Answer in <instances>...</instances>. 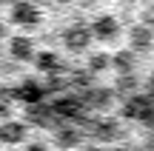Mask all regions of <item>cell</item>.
I'll use <instances>...</instances> for the list:
<instances>
[{"label":"cell","mask_w":154,"mask_h":151,"mask_svg":"<svg viewBox=\"0 0 154 151\" xmlns=\"http://www.w3.org/2000/svg\"><path fill=\"white\" fill-rule=\"evenodd\" d=\"M11 23H17V26H23V29L40 26V9L32 0H17V3L11 6Z\"/></svg>","instance_id":"obj_1"},{"label":"cell","mask_w":154,"mask_h":151,"mask_svg":"<svg viewBox=\"0 0 154 151\" xmlns=\"http://www.w3.org/2000/svg\"><path fill=\"white\" fill-rule=\"evenodd\" d=\"M63 43H66V49H72V51H83L88 43H91V32H88V26H83V23L69 26L66 32H63Z\"/></svg>","instance_id":"obj_2"},{"label":"cell","mask_w":154,"mask_h":151,"mask_svg":"<svg viewBox=\"0 0 154 151\" xmlns=\"http://www.w3.org/2000/svg\"><path fill=\"white\" fill-rule=\"evenodd\" d=\"M88 32H91V37L109 43V40H114L117 34H120V23H117L111 14H103V17H97V20L91 23V29H88Z\"/></svg>","instance_id":"obj_3"},{"label":"cell","mask_w":154,"mask_h":151,"mask_svg":"<svg viewBox=\"0 0 154 151\" xmlns=\"http://www.w3.org/2000/svg\"><path fill=\"white\" fill-rule=\"evenodd\" d=\"M14 97H17V100H23V103L37 106V103L46 97V89L40 83H32V80H29V83H23V86H17V89H14Z\"/></svg>","instance_id":"obj_4"},{"label":"cell","mask_w":154,"mask_h":151,"mask_svg":"<svg viewBox=\"0 0 154 151\" xmlns=\"http://www.w3.org/2000/svg\"><path fill=\"white\" fill-rule=\"evenodd\" d=\"M128 43H131V51H149L151 43H154L151 29H146V26H134L131 32H128Z\"/></svg>","instance_id":"obj_5"},{"label":"cell","mask_w":154,"mask_h":151,"mask_svg":"<svg viewBox=\"0 0 154 151\" xmlns=\"http://www.w3.org/2000/svg\"><path fill=\"white\" fill-rule=\"evenodd\" d=\"M9 54L14 57V60H34V46L29 37H11L9 40Z\"/></svg>","instance_id":"obj_6"},{"label":"cell","mask_w":154,"mask_h":151,"mask_svg":"<svg viewBox=\"0 0 154 151\" xmlns=\"http://www.w3.org/2000/svg\"><path fill=\"white\" fill-rule=\"evenodd\" d=\"M26 140V125L17 123V120H9V123L0 125V143H23Z\"/></svg>","instance_id":"obj_7"},{"label":"cell","mask_w":154,"mask_h":151,"mask_svg":"<svg viewBox=\"0 0 154 151\" xmlns=\"http://www.w3.org/2000/svg\"><path fill=\"white\" fill-rule=\"evenodd\" d=\"M29 120H32V123H37V125H54L57 114H54V108H40V106H32V111H29Z\"/></svg>","instance_id":"obj_8"},{"label":"cell","mask_w":154,"mask_h":151,"mask_svg":"<svg viewBox=\"0 0 154 151\" xmlns=\"http://www.w3.org/2000/svg\"><path fill=\"white\" fill-rule=\"evenodd\" d=\"M54 143L63 148H74L77 143H80V131L77 128H57L54 131Z\"/></svg>","instance_id":"obj_9"},{"label":"cell","mask_w":154,"mask_h":151,"mask_svg":"<svg viewBox=\"0 0 154 151\" xmlns=\"http://www.w3.org/2000/svg\"><path fill=\"white\" fill-rule=\"evenodd\" d=\"M111 66H114L120 74H131V68H134V51H117V54L111 57Z\"/></svg>","instance_id":"obj_10"},{"label":"cell","mask_w":154,"mask_h":151,"mask_svg":"<svg viewBox=\"0 0 154 151\" xmlns=\"http://www.w3.org/2000/svg\"><path fill=\"white\" fill-rule=\"evenodd\" d=\"M83 100H86L88 106L103 108V106H109V103H111V91H106V89H94V91H86V94H83Z\"/></svg>","instance_id":"obj_11"},{"label":"cell","mask_w":154,"mask_h":151,"mask_svg":"<svg viewBox=\"0 0 154 151\" xmlns=\"http://www.w3.org/2000/svg\"><path fill=\"white\" fill-rule=\"evenodd\" d=\"M34 63H37V68H40V71H46V74H54L57 68H60V63H57V57L51 54V51L37 54V57H34Z\"/></svg>","instance_id":"obj_12"},{"label":"cell","mask_w":154,"mask_h":151,"mask_svg":"<svg viewBox=\"0 0 154 151\" xmlns=\"http://www.w3.org/2000/svg\"><path fill=\"white\" fill-rule=\"evenodd\" d=\"M111 66V57L109 54H91L88 57V71H103V68H109Z\"/></svg>","instance_id":"obj_13"},{"label":"cell","mask_w":154,"mask_h":151,"mask_svg":"<svg viewBox=\"0 0 154 151\" xmlns=\"http://www.w3.org/2000/svg\"><path fill=\"white\" fill-rule=\"evenodd\" d=\"M137 86V80L131 77V74H120V80H117V89L120 91H128V89H134Z\"/></svg>","instance_id":"obj_14"},{"label":"cell","mask_w":154,"mask_h":151,"mask_svg":"<svg viewBox=\"0 0 154 151\" xmlns=\"http://www.w3.org/2000/svg\"><path fill=\"white\" fill-rule=\"evenodd\" d=\"M143 26H146V29H154V6L143 14Z\"/></svg>","instance_id":"obj_15"},{"label":"cell","mask_w":154,"mask_h":151,"mask_svg":"<svg viewBox=\"0 0 154 151\" xmlns=\"http://www.w3.org/2000/svg\"><path fill=\"white\" fill-rule=\"evenodd\" d=\"M23 151H46V146H40V143H32V146H26Z\"/></svg>","instance_id":"obj_16"},{"label":"cell","mask_w":154,"mask_h":151,"mask_svg":"<svg viewBox=\"0 0 154 151\" xmlns=\"http://www.w3.org/2000/svg\"><path fill=\"white\" fill-rule=\"evenodd\" d=\"M0 37H3V23H0Z\"/></svg>","instance_id":"obj_17"},{"label":"cell","mask_w":154,"mask_h":151,"mask_svg":"<svg viewBox=\"0 0 154 151\" xmlns=\"http://www.w3.org/2000/svg\"><path fill=\"white\" fill-rule=\"evenodd\" d=\"M151 83H154V74H151Z\"/></svg>","instance_id":"obj_18"},{"label":"cell","mask_w":154,"mask_h":151,"mask_svg":"<svg viewBox=\"0 0 154 151\" xmlns=\"http://www.w3.org/2000/svg\"><path fill=\"white\" fill-rule=\"evenodd\" d=\"M114 151H123V148H114Z\"/></svg>","instance_id":"obj_19"}]
</instances>
